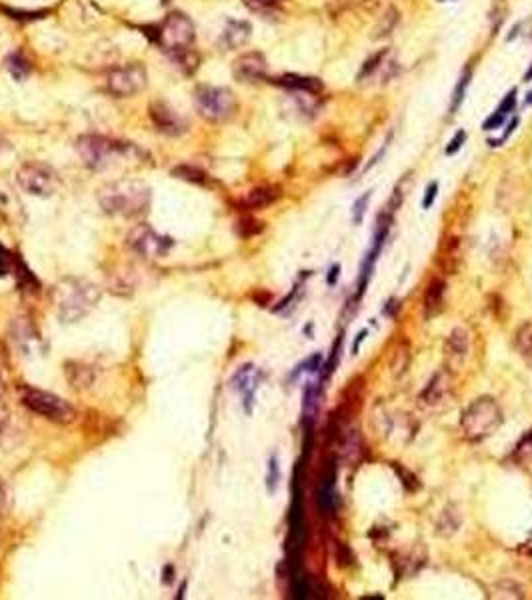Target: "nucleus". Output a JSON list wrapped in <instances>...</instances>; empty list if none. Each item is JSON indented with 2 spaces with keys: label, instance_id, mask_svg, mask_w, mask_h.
<instances>
[{
  "label": "nucleus",
  "instance_id": "f257e3e1",
  "mask_svg": "<svg viewBox=\"0 0 532 600\" xmlns=\"http://www.w3.org/2000/svg\"><path fill=\"white\" fill-rule=\"evenodd\" d=\"M101 286L90 283L87 278H62L52 290V306L60 318V322L72 324L82 320L85 316L99 304Z\"/></svg>",
  "mask_w": 532,
  "mask_h": 600
},
{
  "label": "nucleus",
  "instance_id": "f03ea898",
  "mask_svg": "<svg viewBox=\"0 0 532 600\" xmlns=\"http://www.w3.org/2000/svg\"><path fill=\"white\" fill-rule=\"evenodd\" d=\"M150 188L143 180L122 178L108 183L99 190V202L106 215L136 218L148 213L150 206Z\"/></svg>",
  "mask_w": 532,
  "mask_h": 600
},
{
  "label": "nucleus",
  "instance_id": "7ed1b4c3",
  "mask_svg": "<svg viewBox=\"0 0 532 600\" xmlns=\"http://www.w3.org/2000/svg\"><path fill=\"white\" fill-rule=\"evenodd\" d=\"M157 41L180 66H188L196 60L190 48L194 43V24L182 13H171L164 18L159 27Z\"/></svg>",
  "mask_w": 532,
  "mask_h": 600
},
{
  "label": "nucleus",
  "instance_id": "20e7f679",
  "mask_svg": "<svg viewBox=\"0 0 532 600\" xmlns=\"http://www.w3.org/2000/svg\"><path fill=\"white\" fill-rule=\"evenodd\" d=\"M20 402L27 410L38 415L41 418H46L55 424H71L78 416L76 408L71 402L60 399L55 392L34 388V386H22L20 388Z\"/></svg>",
  "mask_w": 532,
  "mask_h": 600
},
{
  "label": "nucleus",
  "instance_id": "39448f33",
  "mask_svg": "<svg viewBox=\"0 0 532 600\" xmlns=\"http://www.w3.org/2000/svg\"><path fill=\"white\" fill-rule=\"evenodd\" d=\"M132 148H134L132 144L116 143V141H110V138L101 136V134H82L76 141V152L90 171L108 169L118 158L127 157Z\"/></svg>",
  "mask_w": 532,
  "mask_h": 600
},
{
  "label": "nucleus",
  "instance_id": "423d86ee",
  "mask_svg": "<svg viewBox=\"0 0 532 600\" xmlns=\"http://www.w3.org/2000/svg\"><path fill=\"white\" fill-rule=\"evenodd\" d=\"M503 422V413L498 408V404L489 397L475 400L461 418V427L464 436L473 443L489 438L494 430L501 427Z\"/></svg>",
  "mask_w": 532,
  "mask_h": 600
},
{
  "label": "nucleus",
  "instance_id": "0eeeda50",
  "mask_svg": "<svg viewBox=\"0 0 532 600\" xmlns=\"http://www.w3.org/2000/svg\"><path fill=\"white\" fill-rule=\"evenodd\" d=\"M196 110L210 122H224L236 113V99L229 88L201 86L194 94Z\"/></svg>",
  "mask_w": 532,
  "mask_h": 600
},
{
  "label": "nucleus",
  "instance_id": "6e6552de",
  "mask_svg": "<svg viewBox=\"0 0 532 600\" xmlns=\"http://www.w3.org/2000/svg\"><path fill=\"white\" fill-rule=\"evenodd\" d=\"M127 246L134 255L143 258H162L174 246L173 238L160 234L150 224H136L127 236Z\"/></svg>",
  "mask_w": 532,
  "mask_h": 600
},
{
  "label": "nucleus",
  "instance_id": "1a4fd4ad",
  "mask_svg": "<svg viewBox=\"0 0 532 600\" xmlns=\"http://www.w3.org/2000/svg\"><path fill=\"white\" fill-rule=\"evenodd\" d=\"M16 180L24 192L32 197H52L58 188L57 172L43 162H27L16 172Z\"/></svg>",
  "mask_w": 532,
  "mask_h": 600
},
{
  "label": "nucleus",
  "instance_id": "9d476101",
  "mask_svg": "<svg viewBox=\"0 0 532 600\" xmlns=\"http://www.w3.org/2000/svg\"><path fill=\"white\" fill-rule=\"evenodd\" d=\"M146 86V71L141 64L120 66L108 74V90L116 97H132Z\"/></svg>",
  "mask_w": 532,
  "mask_h": 600
},
{
  "label": "nucleus",
  "instance_id": "9b49d317",
  "mask_svg": "<svg viewBox=\"0 0 532 600\" xmlns=\"http://www.w3.org/2000/svg\"><path fill=\"white\" fill-rule=\"evenodd\" d=\"M150 118H152L157 130L168 134V136H178V134H182L187 130L185 118L178 115L173 106H168L166 102H154L150 106Z\"/></svg>",
  "mask_w": 532,
  "mask_h": 600
},
{
  "label": "nucleus",
  "instance_id": "f8f14e48",
  "mask_svg": "<svg viewBox=\"0 0 532 600\" xmlns=\"http://www.w3.org/2000/svg\"><path fill=\"white\" fill-rule=\"evenodd\" d=\"M268 64L260 52H246L234 60V76L240 83H257L266 76Z\"/></svg>",
  "mask_w": 532,
  "mask_h": 600
},
{
  "label": "nucleus",
  "instance_id": "ddd939ff",
  "mask_svg": "<svg viewBox=\"0 0 532 600\" xmlns=\"http://www.w3.org/2000/svg\"><path fill=\"white\" fill-rule=\"evenodd\" d=\"M274 83L285 86L288 90L304 92V94H318L322 90V83L318 78H315V76H302V74H285V76L276 78Z\"/></svg>",
  "mask_w": 532,
  "mask_h": 600
},
{
  "label": "nucleus",
  "instance_id": "4468645a",
  "mask_svg": "<svg viewBox=\"0 0 532 600\" xmlns=\"http://www.w3.org/2000/svg\"><path fill=\"white\" fill-rule=\"evenodd\" d=\"M257 383H259V378H257V371H254V366H250V364H246V366H243L240 371L234 374V378H232V385H234V388H238L243 394H245L246 399V410H250V402H252V397H254V390H257Z\"/></svg>",
  "mask_w": 532,
  "mask_h": 600
},
{
  "label": "nucleus",
  "instance_id": "2eb2a0df",
  "mask_svg": "<svg viewBox=\"0 0 532 600\" xmlns=\"http://www.w3.org/2000/svg\"><path fill=\"white\" fill-rule=\"evenodd\" d=\"M64 371H66V378H69L71 386L76 388V390H85L94 380L92 369L87 366V364H82V362H76V360H69Z\"/></svg>",
  "mask_w": 532,
  "mask_h": 600
},
{
  "label": "nucleus",
  "instance_id": "dca6fc26",
  "mask_svg": "<svg viewBox=\"0 0 532 600\" xmlns=\"http://www.w3.org/2000/svg\"><path fill=\"white\" fill-rule=\"evenodd\" d=\"M250 24L245 20H231L227 24V29L222 32V43L227 44L229 48H240L243 44L248 43L250 38Z\"/></svg>",
  "mask_w": 532,
  "mask_h": 600
},
{
  "label": "nucleus",
  "instance_id": "f3484780",
  "mask_svg": "<svg viewBox=\"0 0 532 600\" xmlns=\"http://www.w3.org/2000/svg\"><path fill=\"white\" fill-rule=\"evenodd\" d=\"M280 199V190L276 186H257L248 192L246 197V206L248 208H266Z\"/></svg>",
  "mask_w": 532,
  "mask_h": 600
},
{
  "label": "nucleus",
  "instance_id": "a211bd4d",
  "mask_svg": "<svg viewBox=\"0 0 532 600\" xmlns=\"http://www.w3.org/2000/svg\"><path fill=\"white\" fill-rule=\"evenodd\" d=\"M443 297H445V283L440 278H434L429 288H426V297H424V310L426 315H434L440 304H443Z\"/></svg>",
  "mask_w": 532,
  "mask_h": 600
},
{
  "label": "nucleus",
  "instance_id": "6ab92c4d",
  "mask_svg": "<svg viewBox=\"0 0 532 600\" xmlns=\"http://www.w3.org/2000/svg\"><path fill=\"white\" fill-rule=\"evenodd\" d=\"M459 527H461V515L456 513V508H454V506H448L445 513L440 515L438 522H436V530H438V534H443V536H450V534H454V532L459 530Z\"/></svg>",
  "mask_w": 532,
  "mask_h": 600
},
{
  "label": "nucleus",
  "instance_id": "aec40b11",
  "mask_svg": "<svg viewBox=\"0 0 532 600\" xmlns=\"http://www.w3.org/2000/svg\"><path fill=\"white\" fill-rule=\"evenodd\" d=\"M4 64H6V71L10 72L16 80H24V78L30 74V62L27 60V58L22 57L20 52H13V55H8L6 60H4Z\"/></svg>",
  "mask_w": 532,
  "mask_h": 600
},
{
  "label": "nucleus",
  "instance_id": "412c9836",
  "mask_svg": "<svg viewBox=\"0 0 532 600\" xmlns=\"http://www.w3.org/2000/svg\"><path fill=\"white\" fill-rule=\"evenodd\" d=\"M446 348H448V352L454 355V357H464L466 350H468V332L462 329L452 330V332L448 334Z\"/></svg>",
  "mask_w": 532,
  "mask_h": 600
},
{
  "label": "nucleus",
  "instance_id": "4be33fe9",
  "mask_svg": "<svg viewBox=\"0 0 532 600\" xmlns=\"http://www.w3.org/2000/svg\"><path fill=\"white\" fill-rule=\"evenodd\" d=\"M173 176L180 178V180H187V183H192V185H208V174L194 169V166H188V164L173 169Z\"/></svg>",
  "mask_w": 532,
  "mask_h": 600
},
{
  "label": "nucleus",
  "instance_id": "5701e85b",
  "mask_svg": "<svg viewBox=\"0 0 532 600\" xmlns=\"http://www.w3.org/2000/svg\"><path fill=\"white\" fill-rule=\"evenodd\" d=\"M445 390H446V378H445V374L440 372V374L432 376V380L429 383V386L422 390V400H426L429 404H434L436 400L443 399Z\"/></svg>",
  "mask_w": 532,
  "mask_h": 600
},
{
  "label": "nucleus",
  "instance_id": "b1692460",
  "mask_svg": "<svg viewBox=\"0 0 532 600\" xmlns=\"http://www.w3.org/2000/svg\"><path fill=\"white\" fill-rule=\"evenodd\" d=\"M262 222H259L257 218H252V216H246V218H243V220H238L236 222V232L243 236V238H250V236H257L259 232H262Z\"/></svg>",
  "mask_w": 532,
  "mask_h": 600
},
{
  "label": "nucleus",
  "instance_id": "393cba45",
  "mask_svg": "<svg viewBox=\"0 0 532 600\" xmlns=\"http://www.w3.org/2000/svg\"><path fill=\"white\" fill-rule=\"evenodd\" d=\"M468 85H470V72H464V74H462V78L459 80V85H456V88H454V92H452L450 113H456V110H459V106H461L462 100H464V97H466V88H468Z\"/></svg>",
  "mask_w": 532,
  "mask_h": 600
},
{
  "label": "nucleus",
  "instance_id": "a878e982",
  "mask_svg": "<svg viewBox=\"0 0 532 600\" xmlns=\"http://www.w3.org/2000/svg\"><path fill=\"white\" fill-rule=\"evenodd\" d=\"M371 197H373V190H366V192H364L360 199H357V202L352 204V220H354V224H360V222H362V218L366 215V206H368Z\"/></svg>",
  "mask_w": 532,
  "mask_h": 600
},
{
  "label": "nucleus",
  "instance_id": "bb28decb",
  "mask_svg": "<svg viewBox=\"0 0 532 600\" xmlns=\"http://www.w3.org/2000/svg\"><path fill=\"white\" fill-rule=\"evenodd\" d=\"M518 346L524 355H532V324L518 330Z\"/></svg>",
  "mask_w": 532,
  "mask_h": 600
},
{
  "label": "nucleus",
  "instance_id": "cd10ccee",
  "mask_svg": "<svg viewBox=\"0 0 532 600\" xmlns=\"http://www.w3.org/2000/svg\"><path fill=\"white\" fill-rule=\"evenodd\" d=\"M13 264H15V258L13 255L0 244V276H6L8 272L13 271Z\"/></svg>",
  "mask_w": 532,
  "mask_h": 600
},
{
  "label": "nucleus",
  "instance_id": "c85d7f7f",
  "mask_svg": "<svg viewBox=\"0 0 532 600\" xmlns=\"http://www.w3.org/2000/svg\"><path fill=\"white\" fill-rule=\"evenodd\" d=\"M387 57V50H382V52H378V55H374L371 60H366V64L362 66V71H360V78H364V76H368V74H373L376 69H378V64L382 62V58Z\"/></svg>",
  "mask_w": 532,
  "mask_h": 600
},
{
  "label": "nucleus",
  "instance_id": "c756f323",
  "mask_svg": "<svg viewBox=\"0 0 532 600\" xmlns=\"http://www.w3.org/2000/svg\"><path fill=\"white\" fill-rule=\"evenodd\" d=\"M515 106H517V90H510V92L504 97V100L501 102V106H498L496 110L508 116L510 113H512V110H515Z\"/></svg>",
  "mask_w": 532,
  "mask_h": 600
},
{
  "label": "nucleus",
  "instance_id": "7c9ffc66",
  "mask_svg": "<svg viewBox=\"0 0 532 600\" xmlns=\"http://www.w3.org/2000/svg\"><path fill=\"white\" fill-rule=\"evenodd\" d=\"M464 141H466V132H464V130H459V132L454 134V138L446 146V155H448V157H450V155H456L462 148Z\"/></svg>",
  "mask_w": 532,
  "mask_h": 600
},
{
  "label": "nucleus",
  "instance_id": "2f4dec72",
  "mask_svg": "<svg viewBox=\"0 0 532 600\" xmlns=\"http://www.w3.org/2000/svg\"><path fill=\"white\" fill-rule=\"evenodd\" d=\"M266 483H268V490L274 492L276 488V483H278V460L276 458H271L268 462V476H266Z\"/></svg>",
  "mask_w": 532,
  "mask_h": 600
},
{
  "label": "nucleus",
  "instance_id": "473e14b6",
  "mask_svg": "<svg viewBox=\"0 0 532 600\" xmlns=\"http://www.w3.org/2000/svg\"><path fill=\"white\" fill-rule=\"evenodd\" d=\"M506 120V115H503V113H498V110H494V115L489 116L487 120H484V124H482V129L484 130H496L503 127V122Z\"/></svg>",
  "mask_w": 532,
  "mask_h": 600
},
{
  "label": "nucleus",
  "instance_id": "72a5a7b5",
  "mask_svg": "<svg viewBox=\"0 0 532 600\" xmlns=\"http://www.w3.org/2000/svg\"><path fill=\"white\" fill-rule=\"evenodd\" d=\"M394 471L398 472V476H401V478H403V485L406 486V488H408V490H417L418 488V483H417V478H415V476H412V474H410V472L406 471V469H401V466H398V464H394Z\"/></svg>",
  "mask_w": 532,
  "mask_h": 600
},
{
  "label": "nucleus",
  "instance_id": "f704fd0d",
  "mask_svg": "<svg viewBox=\"0 0 532 600\" xmlns=\"http://www.w3.org/2000/svg\"><path fill=\"white\" fill-rule=\"evenodd\" d=\"M438 197V183H431L426 186V194H424V200H422V208H431L434 204V200Z\"/></svg>",
  "mask_w": 532,
  "mask_h": 600
},
{
  "label": "nucleus",
  "instance_id": "c9c22d12",
  "mask_svg": "<svg viewBox=\"0 0 532 600\" xmlns=\"http://www.w3.org/2000/svg\"><path fill=\"white\" fill-rule=\"evenodd\" d=\"M350 562H352V555H350V550L346 548V544H338V564L348 566Z\"/></svg>",
  "mask_w": 532,
  "mask_h": 600
},
{
  "label": "nucleus",
  "instance_id": "e433bc0d",
  "mask_svg": "<svg viewBox=\"0 0 532 600\" xmlns=\"http://www.w3.org/2000/svg\"><path fill=\"white\" fill-rule=\"evenodd\" d=\"M340 346H343V336L340 338H336V343H334V348H332V357H331V362H329V371H334V366L338 364V350H340Z\"/></svg>",
  "mask_w": 532,
  "mask_h": 600
},
{
  "label": "nucleus",
  "instance_id": "4c0bfd02",
  "mask_svg": "<svg viewBox=\"0 0 532 600\" xmlns=\"http://www.w3.org/2000/svg\"><path fill=\"white\" fill-rule=\"evenodd\" d=\"M6 424H8V410H6V406H4V400L0 399V434L4 432Z\"/></svg>",
  "mask_w": 532,
  "mask_h": 600
},
{
  "label": "nucleus",
  "instance_id": "58836bf2",
  "mask_svg": "<svg viewBox=\"0 0 532 600\" xmlns=\"http://www.w3.org/2000/svg\"><path fill=\"white\" fill-rule=\"evenodd\" d=\"M6 508H8V494H6L4 486L0 483V516L6 513Z\"/></svg>",
  "mask_w": 532,
  "mask_h": 600
},
{
  "label": "nucleus",
  "instance_id": "ea45409f",
  "mask_svg": "<svg viewBox=\"0 0 532 600\" xmlns=\"http://www.w3.org/2000/svg\"><path fill=\"white\" fill-rule=\"evenodd\" d=\"M280 0H252V6L257 8H271V6H276Z\"/></svg>",
  "mask_w": 532,
  "mask_h": 600
},
{
  "label": "nucleus",
  "instance_id": "a19ab883",
  "mask_svg": "<svg viewBox=\"0 0 532 600\" xmlns=\"http://www.w3.org/2000/svg\"><path fill=\"white\" fill-rule=\"evenodd\" d=\"M338 274H340V266L338 264H334L331 269V274H329V285H336V278H338Z\"/></svg>",
  "mask_w": 532,
  "mask_h": 600
},
{
  "label": "nucleus",
  "instance_id": "79ce46f5",
  "mask_svg": "<svg viewBox=\"0 0 532 600\" xmlns=\"http://www.w3.org/2000/svg\"><path fill=\"white\" fill-rule=\"evenodd\" d=\"M364 338H366V330H362V332L359 334V338H357V341H354V344H352V352H354V355L359 352L360 344L364 343Z\"/></svg>",
  "mask_w": 532,
  "mask_h": 600
},
{
  "label": "nucleus",
  "instance_id": "37998d69",
  "mask_svg": "<svg viewBox=\"0 0 532 600\" xmlns=\"http://www.w3.org/2000/svg\"><path fill=\"white\" fill-rule=\"evenodd\" d=\"M0 399H4V383H2V376H0Z\"/></svg>",
  "mask_w": 532,
  "mask_h": 600
},
{
  "label": "nucleus",
  "instance_id": "c03bdc74",
  "mask_svg": "<svg viewBox=\"0 0 532 600\" xmlns=\"http://www.w3.org/2000/svg\"><path fill=\"white\" fill-rule=\"evenodd\" d=\"M526 102H529V104H532V92H531V94H529V99H526Z\"/></svg>",
  "mask_w": 532,
  "mask_h": 600
},
{
  "label": "nucleus",
  "instance_id": "a18cd8bd",
  "mask_svg": "<svg viewBox=\"0 0 532 600\" xmlns=\"http://www.w3.org/2000/svg\"><path fill=\"white\" fill-rule=\"evenodd\" d=\"M440 2H446V0H440Z\"/></svg>",
  "mask_w": 532,
  "mask_h": 600
}]
</instances>
